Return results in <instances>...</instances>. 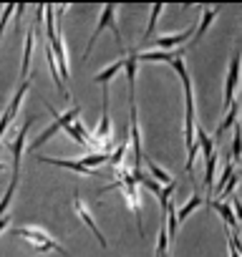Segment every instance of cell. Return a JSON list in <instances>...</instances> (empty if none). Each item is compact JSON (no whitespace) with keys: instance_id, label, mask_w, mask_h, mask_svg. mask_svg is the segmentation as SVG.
Wrapping results in <instances>:
<instances>
[{"instance_id":"cell-22","label":"cell","mask_w":242,"mask_h":257,"mask_svg":"<svg viewBox=\"0 0 242 257\" xmlns=\"http://www.w3.org/2000/svg\"><path fill=\"white\" fill-rule=\"evenodd\" d=\"M229 257H239V237H237V232H229Z\"/></svg>"},{"instance_id":"cell-8","label":"cell","mask_w":242,"mask_h":257,"mask_svg":"<svg viewBox=\"0 0 242 257\" xmlns=\"http://www.w3.org/2000/svg\"><path fill=\"white\" fill-rule=\"evenodd\" d=\"M121 197L127 199L129 209L134 212V217H137V227H139V234H142V239H144V227H142V207H144V197H142L139 187H121Z\"/></svg>"},{"instance_id":"cell-4","label":"cell","mask_w":242,"mask_h":257,"mask_svg":"<svg viewBox=\"0 0 242 257\" xmlns=\"http://www.w3.org/2000/svg\"><path fill=\"white\" fill-rule=\"evenodd\" d=\"M28 88H31V81H23V83H21V88L16 91L13 101L8 103V108L3 111V116H0V139L6 137V132H8V126H11V123L16 121V116H18V108H21V103H23V98H26Z\"/></svg>"},{"instance_id":"cell-16","label":"cell","mask_w":242,"mask_h":257,"mask_svg":"<svg viewBox=\"0 0 242 257\" xmlns=\"http://www.w3.org/2000/svg\"><path fill=\"white\" fill-rule=\"evenodd\" d=\"M164 13V6L162 3H157V6H152V16H149V26H147V31H144V36H142V41H149L152 36H154V28H157V21H159V16Z\"/></svg>"},{"instance_id":"cell-5","label":"cell","mask_w":242,"mask_h":257,"mask_svg":"<svg viewBox=\"0 0 242 257\" xmlns=\"http://www.w3.org/2000/svg\"><path fill=\"white\" fill-rule=\"evenodd\" d=\"M237 83H239V51L232 53L229 58V68H227V83H224V103L222 108L227 111L232 103H234V91H237Z\"/></svg>"},{"instance_id":"cell-14","label":"cell","mask_w":242,"mask_h":257,"mask_svg":"<svg viewBox=\"0 0 242 257\" xmlns=\"http://www.w3.org/2000/svg\"><path fill=\"white\" fill-rule=\"evenodd\" d=\"M197 207H202V197H199V192H194L184 207H177V222H184V219H187V217L197 209Z\"/></svg>"},{"instance_id":"cell-1","label":"cell","mask_w":242,"mask_h":257,"mask_svg":"<svg viewBox=\"0 0 242 257\" xmlns=\"http://www.w3.org/2000/svg\"><path fill=\"white\" fill-rule=\"evenodd\" d=\"M13 234L21 237V239H26V242H28L31 247H36L38 252H61L63 257H71L61 242H56L51 234H46V232L38 229V227H28V224H23V227H13Z\"/></svg>"},{"instance_id":"cell-9","label":"cell","mask_w":242,"mask_h":257,"mask_svg":"<svg viewBox=\"0 0 242 257\" xmlns=\"http://www.w3.org/2000/svg\"><path fill=\"white\" fill-rule=\"evenodd\" d=\"M217 13H219V8H217V6H207V8H204L202 21H199V23H197V28H194V38H192V43L202 41V36L207 33V28L212 26V21L217 18Z\"/></svg>"},{"instance_id":"cell-12","label":"cell","mask_w":242,"mask_h":257,"mask_svg":"<svg viewBox=\"0 0 242 257\" xmlns=\"http://www.w3.org/2000/svg\"><path fill=\"white\" fill-rule=\"evenodd\" d=\"M209 207L224 219V224L229 227V232H237V217H234V212L229 209L227 202H209Z\"/></svg>"},{"instance_id":"cell-6","label":"cell","mask_w":242,"mask_h":257,"mask_svg":"<svg viewBox=\"0 0 242 257\" xmlns=\"http://www.w3.org/2000/svg\"><path fill=\"white\" fill-rule=\"evenodd\" d=\"M73 209H76V214L81 217V222H83V224H86V227H88L93 234H96V239L101 242V247H108V242H106L103 232H101V229H98V224L93 222V214L88 212V207L83 204V199H81V194H78V192H73Z\"/></svg>"},{"instance_id":"cell-3","label":"cell","mask_w":242,"mask_h":257,"mask_svg":"<svg viewBox=\"0 0 242 257\" xmlns=\"http://www.w3.org/2000/svg\"><path fill=\"white\" fill-rule=\"evenodd\" d=\"M31 123H33V116H28V118L23 121V126L13 134V139L6 142L8 149H11V154H13V177H11V187H18V179H21V157H23V149H26V137H28Z\"/></svg>"},{"instance_id":"cell-15","label":"cell","mask_w":242,"mask_h":257,"mask_svg":"<svg viewBox=\"0 0 242 257\" xmlns=\"http://www.w3.org/2000/svg\"><path fill=\"white\" fill-rule=\"evenodd\" d=\"M237 111H239V108H237V103H232V106L227 108V116H224V118H222V123L217 126V137H214V139H222V134L227 132V128L237 123Z\"/></svg>"},{"instance_id":"cell-11","label":"cell","mask_w":242,"mask_h":257,"mask_svg":"<svg viewBox=\"0 0 242 257\" xmlns=\"http://www.w3.org/2000/svg\"><path fill=\"white\" fill-rule=\"evenodd\" d=\"M144 164H147V169H149V174H152V179L159 184V187H167V184H172L174 182V177L169 174V172H164L159 164H154L149 157H144Z\"/></svg>"},{"instance_id":"cell-13","label":"cell","mask_w":242,"mask_h":257,"mask_svg":"<svg viewBox=\"0 0 242 257\" xmlns=\"http://www.w3.org/2000/svg\"><path fill=\"white\" fill-rule=\"evenodd\" d=\"M214 174H217V154L204 159V189L207 192H212L214 187Z\"/></svg>"},{"instance_id":"cell-19","label":"cell","mask_w":242,"mask_h":257,"mask_svg":"<svg viewBox=\"0 0 242 257\" xmlns=\"http://www.w3.org/2000/svg\"><path fill=\"white\" fill-rule=\"evenodd\" d=\"M239 123H234V137H232V164L239 162Z\"/></svg>"},{"instance_id":"cell-7","label":"cell","mask_w":242,"mask_h":257,"mask_svg":"<svg viewBox=\"0 0 242 257\" xmlns=\"http://www.w3.org/2000/svg\"><path fill=\"white\" fill-rule=\"evenodd\" d=\"M194 28H197V23H192L187 31H182V33H172V36H159L154 43H157V51H177V48H182V43H187V41H192L194 38Z\"/></svg>"},{"instance_id":"cell-17","label":"cell","mask_w":242,"mask_h":257,"mask_svg":"<svg viewBox=\"0 0 242 257\" xmlns=\"http://www.w3.org/2000/svg\"><path fill=\"white\" fill-rule=\"evenodd\" d=\"M232 174H234V164H232V162H229V164H224V169H222V172H219V177H217V179H214V182H217V184H214V189H212V192H214V194H217V197H219V192H222V189H224V184H227V179H229V177H232Z\"/></svg>"},{"instance_id":"cell-18","label":"cell","mask_w":242,"mask_h":257,"mask_svg":"<svg viewBox=\"0 0 242 257\" xmlns=\"http://www.w3.org/2000/svg\"><path fill=\"white\" fill-rule=\"evenodd\" d=\"M56 134H58V126H56V123H51V126L46 128V132H43V134H41V137H38V139L33 142V147H31V152L36 154V152H38V149H41V147H43V144H46L48 139H53Z\"/></svg>"},{"instance_id":"cell-21","label":"cell","mask_w":242,"mask_h":257,"mask_svg":"<svg viewBox=\"0 0 242 257\" xmlns=\"http://www.w3.org/2000/svg\"><path fill=\"white\" fill-rule=\"evenodd\" d=\"M237 182H239V177H237V172H234V174H232V177L227 179V184H224V189L219 192V197H222V199H224V197H229V194L234 192V187H237Z\"/></svg>"},{"instance_id":"cell-10","label":"cell","mask_w":242,"mask_h":257,"mask_svg":"<svg viewBox=\"0 0 242 257\" xmlns=\"http://www.w3.org/2000/svg\"><path fill=\"white\" fill-rule=\"evenodd\" d=\"M121 68H124V58H118V61H113L111 66H106V68H103L101 73H96V76H93V81H96V83H98L101 88H108L111 78H113V76H116V73H118Z\"/></svg>"},{"instance_id":"cell-23","label":"cell","mask_w":242,"mask_h":257,"mask_svg":"<svg viewBox=\"0 0 242 257\" xmlns=\"http://www.w3.org/2000/svg\"><path fill=\"white\" fill-rule=\"evenodd\" d=\"M8 222H11V217L6 214V217H0V232H3L6 227H8Z\"/></svg>"},{"instance_id":"cell-2","label":"cell","mask_w":242,"mask_h":257,"mask_svg":"<svg viewBox=\"0 0 242 257\" xmlns=\"http://www.w3.org/2000/svg\"><path fill=\"white\" fill-rule=\"evenodd\" d=\"M106 28H111V31H113V38H116V43L121 46V31H118V26H116V6H113V3L103 6L101 18H98V26H96V31L91 33V38H88V43H86V51H83L81 61H86V58L91 56V51H93V46H96V41H98L101 31H106Z\"/></svg>"},{"instance_id":"cell-20","label":"cell","mask_w":242,"mask_h":257,"mask_svg":"<svg viewBox=\"0 0 242 257\" xmlns=\"http://www.w3.org/2000/svg\"><path fill=\"white\" fill-rule=\"evenodd\" d=\"M13 13H16V6H6L3 8V16H0V38H3V31H6L8 21L13 18Z\"/></svg>"}]
</instances>
